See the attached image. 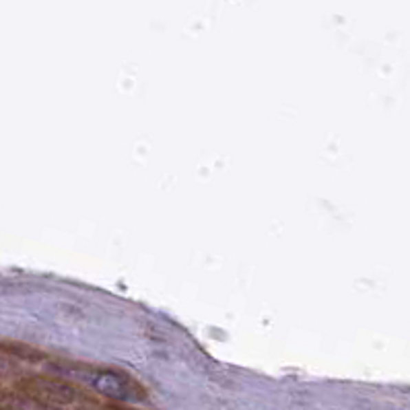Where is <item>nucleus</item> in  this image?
Masks as SVG:
<instances>
[{
  "mask_svg": "<svg viewBox=\"0 0 410 410\" xmlns=\"http://www.w3.org/2000/svg\"><path fill=\"white\" fill-rule=\"evenodd\" d=\"M91 386L101 396L120 400V402H138V400L147 398L144 388L136 380H132L130 376H126L122 371H114V369L97 371L91 378Z\"/></svg>",
  "mask_w": 410,
  "mask_h": 410,
  "instance_id": "nucleus-1",
  "label": "nucleus"
},
{
  "mask_svg": "<svg viewBox=\"0 0 410 410\" xmlns=\"http://www.w3.org/2000/svg\"><path fill=\"white\" fill-rule=\"evenodd\" d=\"M21 390L43 404H72L80 398L72 384L52 378H29L21 384Z\"/></svg>",
  "mask_w": 410,
  "mask_h": 410,
  "instance_id": "nucleus-2",
  "label": "nucleus"
},
{
  "mask_svg": "<svg viewBox=\"0 0 410 410\" xmlns=\"http://www.w3.org/2000/svg\"><path fill=\"white\" fill-rule=\"evenodd\" d=\"M80 410H93V409H80Z\"/></svg>",
  "mask_w": 410,
  "mask_h": 410,
  "instance_id": "nucleus-3",
  "label": "nucleus"
}]
</instances>
